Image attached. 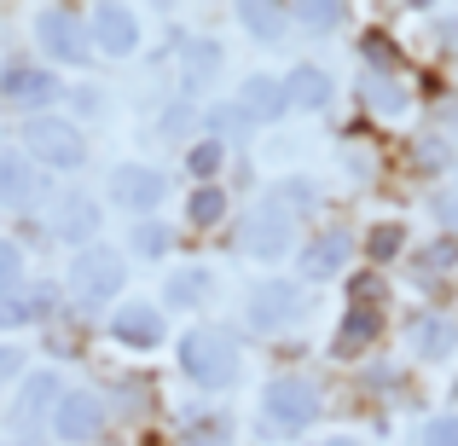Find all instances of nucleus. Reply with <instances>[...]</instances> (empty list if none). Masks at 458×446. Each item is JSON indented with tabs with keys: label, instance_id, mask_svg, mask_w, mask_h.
Listing matches in <instances>:
<instances>
[{
	"label": "nucleus",
	"instance_id": "nucleus-1",
	"mask_svg": "<svg viewBox=\"0 0 458 446\" xmlns=\"http://www.w3.org/2000/svg\"><path fill=\"white\" fill-rule=\"evenodd\" d=\"M180 371H186L198 389L221 394L244 377V348H238V336L221 331V324H191V331L180 336Z\"/></svg>",
	"mask_w": 458,
	"mask_h": 446
},
{
	"label": "nucleus",
	"instance_id": "nucleus-2",
	"mask_svg": "<svg viewBox=\"0 0 458 446\" xmlns=\"http://www.w3.org/2000/svg\"><path fill=\"white\" fill-rule=\"evenodd\" d=\"M23 156H30L35 168H53V174H76L81 163H88V134H81L70 116H30L23 122Z\"/></svg>",
	"mask_w": 458,
	"mask_h": 446
},
{
	"label": "nucleus",
	"instance_id": "nucleus-3",
	"mask_svg": "<svg viewBox=\"0 0 458 446\" xmlns=\"http://www.w3.org/2000/svg\"><path fill=\"white\" fill-rule=\"evenodd\" d=\"M308 313V296H302V284L296 279H261L256 290L244 296V324L250 331H261V336H279V331H291L296 319Z\"/></svg>",
	"mask_w": 458,
	"mask_h": 446
},
{
	"label": "nucleus",
	"instance_id": "nucleus-4",
	"mask_svg": "<svg viewBox=\"0 0 458 446\" xmlns=\"http://www.w3.org/2000/svg\"><path fill=\"white\" fill-rule=\"evenodd\" d=\"M128 284V261L123 249L111 244H88L76 249V261H70V290H76L81 307H99V301H111L116 290Z\"/></svg>",
	"mask_w": 458,
	"mask_h": 446
},
{
	"label": "nucleus",
	"instance_id": "nucleus-5",
	"mask_svg": "<svg viewBox=\"0 0 458 446\" xmlns=\"http://www.w3.org/2000/svg\"><path fill=\"white\" fill-rule=\"evenodd\" d=\"M261 417L279 435H302V429L319 424V389L308 377H273L261 389Z\"/></svg>",
	"mask_w": 458,
	"mask_h": 446
},
{
	"label": "nucleus",
	"instance_id": "nucleus-6",
	"mask_svg": "<svg viewBox=\"0 0 458 446\" xmlns=\"http://www.w3.org/2000/svg\"><path fill=\"white\" fill-rule=\"evenodd\" d=\"M70 394V383L58 377V371H30V377L18 383V394H12V412H6V429H18V435H30V429L53 424L58 400Z\"/></svg>",
	"mask_w": 458,
	"mask_h": 446
},
{
	"label": "nucleus",
	"instance_id": "nucleus-7",
	"mask_svg": "<svg viewBox=\"0 0 458 446\" xmlns=\"http://www.w3.org/2000/svg\"><path fill=\"white\" fill-rule=\"evenodd\" d=\"M35 41H41V53L53 58V64H64V70H81L93 58L88 23H81L76 12H64V6H47L41 18H35Z\"/></svg>",
	"mask_w": 458,
	"mask_h": 446
},
{
	"label": "nucleus",
	"instance_id": "nucleus-8",
	"mask_svg": "<svg viewBox=\"0 0 458 446\" xmlns=\"http://www.w3.org/2000/svg\"><path fill=\"white\" fill-rule=\"evenodd\" d=\"M291 238H296V215L279 209L273 198L261 203V209L250 215L244 226H238V249H244V256H256V261H284Z\"/></svg>",
	"mask_w": 458,
	"mask_h": 446
},
{
	"label": "nucleus",
	"instance_id": "nucleus-9",
	"mask_svg": "<svg viewBox=\"0 0 458 446\" xmlns=\"http://www.w3.org/2000/svg\"><path fill=\"white\" fill-rule=\"evenodd\" d=\"M47 232H53L58 244L88 249L93 238H99V198H93V191H58V198L47 203Z\"/></svg>",
	"mask_w": 458,
	"mask_h": 446
},
{
	"label": "nucleus",
	"instance_id": "nucleus-10",
	"mask_svg": "<svg viewBox=\"0 0 458 446\" xmlns=\"http://www.w3.org/2000/svg\"><path fill=\"white\" fill-rule=\"evenodd\" d=\"M47 191H53V174H41L18 146L0 139V203L6 209H41Z\"/></svg>",
	"mask_w": 458,
	"mask_h": 446
},
{
	"label": "nucleus",
	"instance_id": "nucleus-11",
	"mask_svg": "<svg viewBox=\"0 0 458 446\" xmlns=\"http://www.w3.org/2000/svg\"><path fill=\"white\" fill-rule=\"evenodd\" d=\"M58 93H64V81H58L53 70H41V64H6L0 70V105H18V111L47 116V105H58Z\"/></svg>",
	"mask_w": 458,
	"mask_h": 446
},
{
	"label": "nucleus",
	"instance_id": "nucleus-12",
	"mask_svg": "<svg viewBox=\"0 0 458 446\" xmlns=\"http://www.w3.org/2000/svg\"><path fill=\"white\" fill-rule=\"evenodd\" d=\"M53 435L64 446H93L105 435V400L93 389H70L53 412Z\"/></svg>",
	"mask_w": 458,
	"mask_h": 446
},
{
	"label": "nucleus",
	"instance_id": "nucleus-13",
	"mask_svg": "<svg viewBox=\"0 0 458 446\" xmlns=\"http://www.w3.org/2000/svg\"><path fill=\"white\" fill-rule=\"evenodd\" d=\"M168 186H174V180H168L163 168H151V163H123V168L111 174V198L123 203L128 215H140V221H146L157 203L168 198Z\"/></svg>",
	"mask_w": 458,
	"mask_h": 446
},
{
	"label": "nucleus",
	"instance_id": "nucleus-14",
	"mask_svg": "<svg viewBox=\"0 0 458 446\" xmlns=\"http://www.w3.org/2000/svg\"><path fill=\"white\" fill-rule=\"evenodd\" d=\"M81 23H88V41L99 46L105 58H128L140 46V18L128 6H93Z\"/></svg>",
	"mask_w": 458,
	"mask_h": 446
},
{
	"label": "nucleus",
	"instance_id": "nucleus-15",
	"mask_svg": "<svg viewBox=\"0 0 458 446\" xmlns=\"http://www.w3.org/2000/svg\"><path fill=\"white\" fill-rule=\"evenodd\" d=\"M111 336L128 348H157L168 336V313L157 307V301H123V307L111 313Z\"/></svg>",
	"mask_w": 458,
	"mask_h": 446
},
{
	"label": "nucleus",
	"instance_id": "nucleus-16",
	"mask_svg": "<svg viewBox=\"0 0 458 446\" xmlns=\"http://www.w3.org/2000/svg\"><path fill=\"white\" fill-rule=\"evenodd\" d=\"M238 105H244L250 122H279L284 111H291V93H284V76H250L244 88H238Z\"/></svg>",
	"mask_w": 458,
	"mask_h": 446
},
{
	"label": "nucleus",
	"instance_id": "nucleus-17",
	"mask_svg": "<svg viewBox=\"0 0 458 446\" xmlns=\"http://www.w3.org/2000/svg\"><path fill=\"white\" fill-rule=\"evenodd\" d=\"M348 256H354V238H348L343 226H336V232H319L302 249V279H336V273L348 267Z\"/></svg>",
	"mask_w": 458,
	"mask_h": 446
},
{
	"label": "nucleus",
	"instance_id": "nucleus-18",
	"mask_svg": "<svg viewBox=\"0 0 458 446\" xmlns=\"http://www.w3.org/2000/svg\"><path fill=\"white\" fill-rule=\"evenodd\" d=\"M284 93H291V111L302 105V111H325L331 105V76H325L319 64H296L291 76H284Z\"/></svg>",
	"mask_w": 458,
	"mask_h": 446
},
{
	"label": "nucleus",
	"instance_id": "nucleus-19",
	"mask_svg": "<svg viewBox=\"0 0 458 446\" xmlns=\"http://www.w3.org/2000/svg\"><path fill=\"white\" fill-rule=\"evenodd\" d=\"M180 64H186V99H191L198 88H209V81L221 76V46L203 41V35H191V41L180 46Z\"/></svg>",
	"mask_w": 458,
	"mask_h": 446
},
{
	"label": "nucleus",
	"instance_id": "nucleus-20",
	"mask_svg": "<svg viewBox=\"0 0 458 446\" xmlns=\"http://www.w3.org/2000/svg\"><path fill=\"white\" fill-rule=\"evenodd\" d=\"M453 342H458V324L441 319V313H424V319L412 324V354L418 359H447Z\"/></svg>",
	"mask_w": 458,
	"mask_h": 446
},
{
	"label": "nucleus",
	"instance_id": "nucleus-21",
	"mask_svg": "<svg viewBox=\"0 0 458 446\" xmlns=\"http://www.w3.org/2000/svg\"><path fill=\"white\" fill-rule=\"evenodd\" d=\"M209 290H215V273L209 267H180V273H168L163 301H168V307H203Z\"/></svg>",
	"mask_w": 458,
	"mask_h": 446
},
{
	"label": "nucleus",
	"instance_id": "nucleus-22",
	"mask_svg": "<svg viewBox=\"0 0 458 446\" xmlns=\"http://www.w3.org/2000/svg\"><path fill=\"white\" fill-rule=\"evenodd\" d=\"M203 128H209V139H244V134H256V122H250L244 116V105L238 99H221V105H209V111H203Z\"/></svg>",
	"mask_w": 458,
	"mask_h": 446
},
{
	"label": "nucleus",
	"instance_id": "nucleus-23",
	"mask_svg": "<svg viewBox=\"0 0 458 446\" xmlns=\"http://www.w3.org/2000/svg\"><path fill=\"white\" fill-rule=\"evenodd\" d=\"M198 122H203V111L186 99V93H180V99L163 105V116H157V134L174 139V146H191V128H198Z\"/></svg>",
	"mask_w": 458,
	"mask_h": 446
},
{
	"label": "nucleus",
	"instance_id": "nucleus-24",
	"mask_svg": "<svg viewBox=\"0 0 458 446\" xmlns=\"http://www.w3.org/2000/svg\"><path fill=\"white\" fill-rule=\"evenodd\" d=\"M186 221L191 226H221L226 221V191L221 186H191L186 191Z\"/></svg>",
	"mask_w": 458,
	"mask_h": 446
},
{
	"label": "nucleus",
	"instance_id": "nucleus-25",
	"mask_svg": "<svg viewBox=\"0 0 458 446\" xmlns=\"http://www.w3.org/2000/svg\"><path fill=\"white\" fill-rule=\"evenodd\" d=\"M221 163H226V146H221V139H198V146H186V174L198 180V186H215Z\"/></svg>",
	"mask_w": 458,
	"mask_h": 446
},
{
	"label": "nucleus",
	"instance_id": "nucleus-26",
	"mask_svg": "<svg viewBox=\"0 0 458 446\" xmlns=\"http://www.w3.org/2000/svg\"><path fill=\"white\" fill-rule=\"evenodd\" d=\"M238 23H244L256 41H279L284 23H291V12L284 6H238Z\"/></svg>",
	"mask_w": 458,
	"mask_h": 446
},
{
	"label": "nucleus",
	"instance_id": "nucleus-27",
	"mask_svg": "<svg viewBox=\"0 0 458 446\" xmlns=\"http://www.w3.org/2000/svg\"><path fill=\"white\" fill-rule=\"evenodd\" d=\"M458 267V238H441V244H429L424 256H418V279H447V273Z\"/></svg>",
	"mask_w": 458,
	"mask_h": 446
},
{
	"label": "nucleus",
	"instance_id": "nucleus-28",
	"mask_svg": "<svg viewBox=\"0 0 458 446\" xmlns=\"http://www.w3.org/2000/svg\"><path fill=\"white\" fill-rule=\"evenodd\" d=\"M168 244H174V232H168V226L163 221H151V215H146V221H134V249H140V256H168Z\"/></svg>",
	"mask_w": 458,
	"mask_h": 446
},
{
	"label": "nucleus",
	"instance_id": "nucleus-29",
	"mask_svg": "<svg viewBox=\"0 0 458 446\" xmlns=\"http://www.w3.org/2000/svg\"><path fill=\"white\" fill-rule=\"evenodd\" d=\"M366 99H371V111H383V116H401L406 111V93L394 88L389 76H371L366 81Z\"/></svg>",
	"mask_w": 458,
	"mask_h": 446
},
{
	"label": "nucleus",
	"instance_id": "nucleus-30",
	"mask_svg": "<svg viewBox=\"0 0 458 446\" xmlns=\"http://www.w3.org/2000/svg\"><path fill=\"white\" fill-rule=\"evenodd\" d=\"M412 446H458V417L441 412V417H429V424H418Z\"/></svg>",
	"mask_w": 458,
	"mask_h": 446
},
{
	"label": "nucleus",
	"instance_id": "nucleus-31",
	"mask_svg": "<svg viewBox=\"0 0 458 446\" xmlns=\"http://www.w3.org/2000/svg\"><path fill=\"white\" fill-rule=\"evenodd\" d=\"M35 307H30V290H0V331H18L30 324Z\"/></svg>",
	"mask_w": 458,
	"mask_h": 446
},
{
	"label": "nucleus",
	"instance_id": "nucleus-32",
	"mask_svg": "<svg viewBox=\"0 0 458 446\" xmlns=\"http://www.w3.org/2000/svg\"><path fill=\"white\" fill-rule=\"evenodd\" d=\"M0 290H23V249L0 238Z\"/></svg>",
	"mask_w": 458,
	"mask_h": 446
},
{
	"label": "nucleus",
	"instance_id": "nucleus-33",
	"mask_svg": "<svg viewBox=\"0 0 458 446\" xmlns=\"http://www.w3.org/2000/svg\"><path fill=\"white\" fill-rule=\"evenodd\" d=\"M371 331H377V313L354 307V313H348V324H343V336H336V348H360V342H366Z\"/></svg>",
	"mask_w": 458,
	"mask_h": 446
},
{
	"label": "nucleus",
	"instance_id": "nucleus-34",
	"mask_svg": "<svg viewBox=\"0 0 458 446\" xmlns=\"http://www.w3.org/2000/svg\"><path fill=\"white\" fill-rule=\"evenodd\" d=\"M23 359H30V354H23L18 342L0 348V389H6V383H23V377H30V366H23Z\"/></svg>",
	"mask_w": 458,
	"mask_h": 446
},
{
	"label": "nucleus",
	"instance_id": "nucleus-35",
	"mask_svg": "<svg viewBox=\"0 0 458 446\" xmlns=\"http://www.w3.org/2000/svg\"><path fill=\"white\" fill-rule=\"evenodd\" d=\"M291 18L308 23V29H336V23H343V6H296Z\"/></svg>",
	"mask_w": 458,
	"mask_h": 446
},
{
	"label": "nucleus",
	"instance_id": "nucleus-36",
	"mask_svg": "<svg viewBox=\"0 0 458 446\" xmlns=\"http://www.w3.org/2000/svg\"><path fill=\"white\" fill-rule=\"evenodd\" d=\"M436 221L447 226V232H458V186H447V191L436 198Z\"/></svg>",
	"mask_w": 458,
	"mask_h": 446
},
{
	"label": "nucleus",
	"instance_id": "nucleus-37",
	"mask_svg": "<svg viewBox=\"0 0 458 446\" xmlns=\"http://www.w3.org/2000/svg\"><path fill=\"white\" fill-rule=\"evenodd\" d=\"M394 244H401V226H383V232L377 238H371V249H383V256H389V249Z\"/></svg>",
	"mask_w": 458,
	"mask_h": 446
},
{
	"label": "nucleus",
	"instance_id": "nucleus-38",
	"mask_svg": "<svg viewBox=\"0 0 458 446\" xmlns=\"http://www.w3.org/2000/svg\"><path fill=\"white\" fill-rule=\"evenodd\" d=\"M313 446H360L354 435H331V441H313Z\"/></svg>",
	"mask_w": 458,
	"mask_h": 446
},
{
	"label": "nucleus",
	"instance_id": "nucleus-39",
	"mask_svg": "<svg viewBox=\"0 0 458 446\" xmlns=\"http://www.w3.org/2000/svg\"><path fill=\"white\" fill-rule=\"evenodd\" d=\"M12 446H35V441H12Z\"/></svg>",
	"mask_w": 458,
	"mask_h": 446
},
{
	"label": "nucleus",
	"instance_id": "nucleus-40",
	"mask_svg": "<svg viewBox=\"0 0 458 446\" xmlns=\"http://www.w3.org/2000/svg\"><path fill=\"white\" fill-rule=\"evenodd\" d=\"M453 394H458V389H453Z\"/></svg>",
	"mask_w": 458,
	"mask_h": 446
}]
</instances>
